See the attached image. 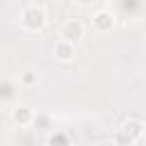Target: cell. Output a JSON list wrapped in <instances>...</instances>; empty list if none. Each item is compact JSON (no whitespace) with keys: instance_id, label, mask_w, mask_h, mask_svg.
Segmentation results:
<instances>
[{"instance_id":"cell-4","label":"cell","mask_w":146,"mask_h":146,"mask_svg":"<svg viewBox=\"0 0 146 146\" xmlns=\"http://www.w3.org/2000/svg\"><path fill=\"white\" fill-rule=\"evenodd\" d=\"M94 23H96L100 30H110V27H112V16H110L107 11H98L96 18H94Z\"/></svg>"},{"instance_id":"cell-3","label":"cell","mask_w":146,"mask_h":146,"mask_svg":"<svg viewBox=\"0 0 146 146\" xmlns=\"http://www.w3.org/2000/svg\"><path fill=\"white\" fill-rule=\"evenodd\" d=\"M82 36V25L78 23V21H71V23H66V27H64V39L66 41H75V39H80Z\"/></svg>"},{"instance_id":"cell-2","label":"cell","mask_w":146,"mask_h":146,"mask_svg":"<svg viewBox=\"0 0 146 146\" xmlns=\"http://www.w3.org/2000/svg\"><path fill=\"white\" fill-rule=\"evenodd\" d=\"M55 55H57L62 62L71 59V57H73V43H71V41H66V39L57 41V46H55Z\"/></svg>"},{"instance_id":"cell-6","label":"cell","mask_w":146,"mask_h":146,"mask_svg":"<svg viewBox=\"0 0 146 146\" xmlns=\"http://www.w3.org/2000/svg\"><path fill=\"white\" fill-rule=\"evenodd\" d=\"M144 137H146V130H144Z\"/></svg>"},{"instance_id":"cell-5","label":"cell","mask_w":146,"mask_h":146,"mask_svg":"<svg viewBox=\"0 0 146 146\" xmlns=\"http://www.w3.org/2000/svg\"><path fill=\"white\" fill-rule=\"evenodd\" d=\"M14 119L21 121V123H25V121L30 119V110H27V107H21V112L16 110V112H14Z\"/></svg>"},{"instance_id":"cell-1","label":"cell","mask_w":146,"mask_h":146,"mask_svg":"<svg viewBox=\"0 0 146 146\" xmlns=\"http://www.w3.org/2000/svg\"><path fill=\"white\" fill-rule=\"evenodd\" d=\"M46 23V11L41 7H30L25 14H23V25L30 27V30H36Z\"/></svg>"}]
</instances>
